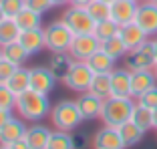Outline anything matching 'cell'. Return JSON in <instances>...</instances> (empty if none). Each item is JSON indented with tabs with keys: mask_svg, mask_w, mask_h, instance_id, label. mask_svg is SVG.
I'll list each match as a JSON object with an SVG mask.
<instances>
[{
	"mask_svg": "<svg viewBox=\"0 0 157 149\" xmlns=\"http://www.w3.org/2000/svg\"><path fill=\"white\" fill-rule=\"evenodd\" d=\"M16 111L22 117L24 121H40L44 119L48 113H51V101H48V95H42L34 89H26L24 93H20L16 97Z\"/></svg>",
	"mask_w": 157,
	"mask_h": 149,
	"instance_id": "cell-1",
	"label": "cell"
},
{
	"mask_svg": "<svg viewBox=\"0 0 157 149\" xmlns=\"http://www.w3.org/2000/svg\"><path fill=\"white\" fill-rule=\"evenodd\" d=\"M135 105L137 103H133V97H115V95H111L103 103V113H101L103 123L111 127L123 125L125 121L131 119Z\"/></svg>",
	"mask_w": 157,
	"mask_h": 149,
	"instance_id": "cell-2",
	"label": "cell"
},
{
	"mask_svg": "<svg viewBox=\"0 0 157 149\" xmlns=\"http://www.w3.org/2000/svg\"><path fill=\"white\" fill-rule=\"evenodd\" d=\"M51 119H52V125L56 129H63V131H77L78 125L85 121L81 111H78V105L77 101H71V99H63L51 109Z\"/></svg>",
	"mask_w": 157,
	"mask_h": 149,
	"instance_id": "cell-3",
	"label": "cell"
},
{
	"mask_svg": "<svg viewBox=\"0 0 157 149\" xmlns=\"http://www.w3.org/2000/svg\"><path fill=\"white\" fill-rule=\"evenodd\" d=\"M42 30H44V44L51 52H69V47L75 38V32L67 26V22L63 18L52 20Z\"/></svg>",
	"mask_w": 157,
	"mask_h": 149,
	"instance_id": "cell-4",
	"label": "cell"
},
{
	"mask_svg": "<svg viewBox=\"0 0 157 149\" xmlns=\"http://www.w3.org/2000/svg\"><path fill=\"white\" fill-rule=\"evenodd\" d=\"M63 20L75 34H93L95 24H97V20L91 16L87 6H73V4H69V8L63 12Z\"/></svg>",
	"mask_w": 157,
	"mask_h": 149,
	"instance_id": "cell-5",
	"label": "cell"
},
{
	"mask_svg": "<svg viewBox=\"0 0 157 149\" xmlns=\"http://www.w3.org/2000/svg\"><path fill=\"white\" fill-rule=\"evenodd\" d=\"M93 77H95V73L91 71V67H89L87 63L85 61H75L73 67L69 69V73L65 74L63 83H65V87H69L75 93H85V91H89V87H91Z\"/></svg>",
	"mask_w": 157,
	"mask_h": 149,
	"instance_id": "cell-6",
	"label": "cell"
},
{
	"mask_svg": "<svg viewBox=\"0 0 157 149\" xmlns=\"http://www.w3.org/2000/svg\"><path fill=\"white\" fill-rule=\"evenodd\" d=\"M157 65L155 61V55H153V42L151 40H145L143 44H139L137 48L127 52L125 56V67L129 71H147L153 69Z\"/></svg>",
	"mask_w": 157,
	"mask_h": 149,
	"instance_id": "cell-7",
	"label": "cell"
},
{
	"mask_svg": "<svg viewBox=\"0 0 157 149\" xmlns=\"http://www.w3.org/2000/svg\"><path fill=\"white\" fill-rule=\"evenodd\" d=\"M101 48V42L95 34H75L73 42L69 47V55L75 61H87L93 52Z\"/></svg>",
	"mask_w": 157,
	"mask_h": 149,
	"instance_id": "cell-8",
	"label": "cell"
},
{
	"mask_svg": "<svg viewBox=\"0 0 157 149\" xmlns=\"http://www.w3.org/2000/svg\"><path fill=\"white\" fill-rule=\"evenodd\" d=\"M135 22L145 30L147 36L157 34V2L153 0H139L137 14H135Z\"/></svg>",
	"mask_w": 157,
	"mask_h": 149,
	"instance_id": "cell-9",
	"label": "cell"
},
{
	"mask_svg": "<svg viewBox=\"0 0 157 149\" xmlns=\"http://www.w3.org/2000/svg\"><path fill=\"white\" fill-rule=\"evenodd\" d=\"M103 99L93 95L91 91H85V93L78 95L77 99V105H78V111L83 115L85 121H95V119H101V113H103Z\"/></svg>",
	"mask_w": 157,
	"mask_h": 149,
	"instance_id": "cell-10",
	"label": "cell"
},
{
	"mask_svg": "<svg viewBox=\"0 0 157 149\" xmlns=\"http://www.w3.org/2000/svg\"><path fill=\"white\" fill-rule=\"evenodd\" d=\"M93 145L95 149H127L123 143V137H121L119 129L111 125H105L95 133L93 137Z\"/></svg>",
	"mask_w": 157,
	"mask_h": 149,
	"instance_id": "cell-11",
	"label": "cell"
},
{
	"mask_svg": "<svg viewBox=\"0 0 157 149\" xmlns=\"http://www.w3.org/2000/svg\"><path fill=\"white\" fill-rule=\"evenodd\" d=\"M56 85V77L48 67H33L30 69V89L42 95H48Z\"/></svg>",
	"mask_w": 157,
	"mask_h": 149,
	"instance_id": "cell-12",
	"label": "cell"
},
{
	"mask_svg": "<svg viewBox=\"0 0 157 149\" xmlns=\"http://www.w3.org/2000/svg\"><path fill=\"white\" fill-rule=\"evenodd\" d=\"M137 6H139V2H135V0H115L111 4V18L115 20L119 26L135 22Z\"/></svg>",
	"mask_w": 157,
	"mask_h": 149,
	"instance_id": "cell-13",
	"label": "cell"
},
{
	"mask_svg": "<svg viewBox=\"0 0 157 149\" xmlns=\"http://www.w3.org/2000/svg\"><path fill=\"white\" fill-rule=\"evenodd\" d=\"M157 85V77L153 69L147 71H131V97H141L145 91Z\"/></svg>",
	"mask_w": 157,
	"mask_h": 149,
	"instance_id": "cell-14",
	"label": "cell"
},
{
	"mask_svg": "<svg viewBox=\"0 0 157 149\" xmlns=\"http://www.w3.org/2000/svg\"><path fill=\"white\" fill-rule=\"evenodd\" d=\"M18 42L24 47V51L28 55H38L42 48H46L44 44V30L42 28H30V30H20Z\"/></svg>",
	"mask_w": 157,
	"mask_h": 149,
	"instance_id": "cell-15",
	"label": "cell"
},
{
	"mask_svg": "<svg viewBox=\"0 0 157 149\" xmlns=\"http://www.w3.org/2000/svg\"><path fill=\"white\" fill-rule=\"evenodd\" d=\"M26 133V125L20 117H10L8 123H6L2 129H0V145H12L14 141H18L24 137Z\"/></svg>",
	"mask_w": 157,
	"mask_h": 149,
	"instance_id": "cell-16",
	"label": "cell"
},
{
	"mask_svg": "<svg viewBox=\"0 0 157 149\" xmlns=\"http://www.w3.org/2000/svg\"><path fill=\"white\" fill-rule=\"evenodd\" d=\"M111 93L115 97H131V71L127 67L111 71Z\"/></svg>",
	"mask_w": 157,
	"mask_h": 149,
	"instance_id": "cell-17",
	"label": "cell"
},
{
	"mask_svg": "<svg viewBox=\"0 0 157 149\" xmlns=\"http://www.w3.org/2000/svg\"><path fill=\"white\" fill-rule=\"evenodd\" d=\"M119 36L121 40L127 44V48L129 51H133V48H137L139 44H143L145 40H147V34H145V30L141 26H139L137 22H129V24H123V26L119 28Z\"/></svg>",
	"mask_w": 157,
	"mask_h": 149,
	"instance_id": "cell-18",
	"label": "cell"
},
{
	"mask_svg": "<svg viewBox=\"0 0 157 149\" xmlns=\"http://www.w3.org/2000/svg\"><path fill=\"white\" fill-rule=\"evenodd\" d=\"M24 139L28 141L30 149H46L48 139H51V129H46L42 125H30L26 127Z\"/></svg>",
	"mask_w": 157,
	"mask_h": 149,
	"instance_id": "cell-19",
	"label": "cell"
},
{
	"mask_svg": "<svg viewBox=\"0 0 157 149\" xmlns=\"http://www.w3.org/2000/svg\"><path fill=\"white\" fill-rule=\"evenodd\" d=\"M85 63L91 67V71L95 74H99V73H111V71L115 69V59L109 56L103 48H99L97 52H93Z\"/></svg>",
	"mask_w": 157,
	"mask_h": 149,
	"instance_id": "cell-20",
	"label": "cell"
},
{
	"mask_svg": "<svg viewBox=\"0 0 157 149\" xmlns=\"http://www.w3.org/2000/svg\"><path fill=\"white\" fill-rule=\"evenodd\" d=\"M75 59L69 55V52H52L51 61H48V69L52 71V74L56 77V81H63L65 79V74L69 73V69L73 67Z\"/></svg>",
	"mask_w": 157,
	"mask_h": 149,
	"instance_id": "cell-21",
	"label": "cell"
},
{
	"mask_svg": "<svg viewBox=\"0 0 157 149\" xmlns=\"http://www.w3.org/2000/svg\"><path fill=\"white\" fill-rule=\"evenodd\" d=\"M6 85H8V89L18 97L20 93L26 91V89H30V69H26V67L20 65L18 69L14 71L12 77L6 81Z\"/></svg>",
	"mask_w": 157,
	"mask_h": 149,
	"instance_id": "cell-22",
	"label": "cell"
},
{
	"mask_svg": "<svg viewBox=\"0 0 157 149\" xmlns=\"http://www.w3.org/2000/svg\"><path fill=\"white\" fill-rule=\"evenodd\" d=\"M117 129H119L121 137H123V143H125V147H127V149L135 147L139 141L143 139V135H145V131L141 129L137 123H133L131 119H129V121H125L123 125H119Z\"/></svg>",
	"mask_w": 157,
	"mask_h": 149,
	"instance_id": "cell-23",
	"label": "cell"
},
{
	"mask_svg": "<svg viewBox=\"0 0 157 149\" xmlns=\"http://www.w3.org/2000/svg\"><path fill=\"white\" fill-rule=\"evenodd\" d=\"M16 24L20 30H30V28H42V14H38L36 10L24 6L16 16H14Z\"/></svg>",
	"mask_w": 157,
	"mask_h": 149,
	"instance_id": "cell-24",
	"label": "cell"
},
{
	"mask_svg": "<svg viewBox=\"0 0 157 149\" xmlns=\"http://www.w3.org/2000/svg\"><path fill=\"white\" fill-rule=\"evenodd\" d=\"M89 91H91L93 95H97V97H101L103 101L105 99L111 97V73H99L93 77L91 81V87H89Z\"/></svg>",
	"mask_w": 157,
	"mask_h": 149,
	"instance_id": "cell-25",
	"label": "cell"
},
{
	"mask_svg": "<svg viewBox=\"0 0 157 149\" xmlns=\"http://www.w3.org/2000/svg\"><path fill=\"white\" fill-rule=\"evenodd\" d=\"M46 149H77L75 147V137L71 135V131H63V129L51 131V139H48Z\"/></svg>",
	"mask_w": 157,
	"mask_h": 149,
	"instance_id": "cell-26",
	"label": "cell"
},
{
	"mask_svg": "<svg viewBox=\"0 0 157 149\" xmlns=\"http://www.w3.org/2000/svg\"><path fill=\"white\" fill-rule=\"evenodd\" d=\"M2 56L4 59H8V61H12L14 65H24V61H28V52L24 51V47L20 44L18 40H14V42H8V44H4L2 47Z\"/></svg>",
	"mask_w": 157,
	"mask_h": 149,
	"instance_id": "cell-27",
	"label": "cell"
},
{
	"mask_svg": "<svg viewBox=\"0 0 157 149\" xmlns=\"http://www.w3.org/2000/svg\"><path fill=\"white\" fill-rule=\"evenodd\" d=\"M119 24L115 22L113 18H107V20H99L97 24H95V30H93V34L99 38V42H105V40H109V38H113V36H117L119 34Z\"/></svg>",
	"mask_w": 157,
	"mask_h": 149,
	"instance_id": "cell-28",
	"label": "cell"
},
{
	"mask_svg": "<svg viewBox=\"0 0 157 149\" xmlns=\"http://www.w3.org/2000/svg\"><path fill=\"white\" fill-rule=\"evenodd\" d=\"M131 121L137 123L143 131L153 129V109H149V107H145V105H141V103H137L135 109H133V115H131Z\"/></svg>",
	"mask_w": 157,
	"mask_h": 149,
	"instance_id": "cell-29",
	"label": "cell"
},
{
	"mask_svg": "<svg viewBox=\"0 0 157 149\" xmlns=\"http://www.w3.org/2000/svg\"><path fill=\"white\" fill-rule=\"evenodd\" d=\"M18 34H20V28H18V24H16V20L14 18H4L2 22H0V47L18 40Z\"/></svg>",
	"mask_w": 157,
	"mask_h": 149,
	"instance_id": "cell-30",
	"label": "cell"
},
{
	"mask_svg": "<svg viewBox=\"0 0 157 149\" xmlns=\"http://www.w3.org/2000/svg\"><path fill=\"white\" fill-rule=\"evenodd\" d=\"M101 48H103V51H105L109 56H113L115 61H119V59L127 56V52H129L127 44L121 40L119 34H117V36H113V38H109V40H105V42L101 44Z\"/></svg>",
	"mask_w": 157,
	"mask_h": 149,
	"instance_id": "cell-31",
	"label": "cell"
},
{
	"mask_svg": "<svg viewBox=\"0 0 157 149\" xmlns=\"http://www.w3.org/2000/svg\"><path fill=\"white\" fill-rule=\"evenodd\" d=\"M87 10L91 12V16L95 20H107L111 18V4H107V2H103V0H93L91 4L87 6Z\"/></svg>",
	"mask_w": 157,
	"mask_h": 149,
	"instance_id": "cell-32",
	"label": "cell"
},
{
	"mask_svg": "<svg viewBox=\"0 0 157 149\" xmlns=\"http://www.w3.org/2000/svg\"><path fill=\"white\" fill-rule=\"evenodd\" d=\"M14 107H16V95L8 89L6 83H0V109L12 111Z\"/></svg>",
	"mask_w": 157,
	"mask_h": 149,
	"instance_id": "cell-33",
	"label": "cell"
},
{
	"mask_svg": "<svg viewBox=\"0 0 157 149\" xmlns=\"http://www.w3.org/2000/svg\"><path fill=\"white\" fill-rule=\"evenodd\" d=\"M0 6L4 10L6 18H14V16L26 6V0H0Z\"/></svg>",
	"mask_w": 157,
	"mask_h": 149,
	"instance_id": "cell-34",
	"label": "cell"
},
{
	"mask_svg": "<svg viewBox=\"0 0 157 149\" xmlns=\"http://www.w3.org/2000/svg\"><path fill=\"white\" fill-rule=\"evenodd\" d=\"M18 69V65H14L12 61H8V59H0V83H6V81L10 79L14 74V71Z\"/></svg>",
	"mask_w": 157,
	"mask_h": 149,
	"instance_id": "cell-35",
	"label": "cell"
},
{
	"mask_svg": "<svg viewBox=\"0 0 157 149\" xmlns=\"http://www.w3.org/2000/svg\"><path fill=\"white\" fill-rule=\"evenodd\" d=\"M137 103H141V105H145L149 109H157V85L151 87L149 91H145L141 97H137Z\"/></svg>",
	"mask_w": 157,
	"mask_h": 149,
	"instance_id": "cell-36",
	"label": "cell"
},
{
	"mask_svg": "<svg viewBox=\"0 0 157 149\" xmlns=\"http://www.w3.org/2000/svg\"><path fill=\"white\" fill-rule=\"evenodd\" d=\"M26 6L33 8V10H36L38 14H44V12H48L55 4H52V0H26Z\"/></svg>",
	"mask_w": 157,
	"mask_h": 149,
	"instance_id": "cell-37",
	"label": "cell"
},
{
	"mask_svg": "<svg viewBox=\"0 0 157 149\" xmlns=\"http://www.w3.org/2000/svg\"><path fill=\"white\" fill-rule=\"evenodd\" d=\"M12 117V111H6V109H0V129L8 123V119Z\"/></svg>",
	"mask_w": 157,
	"mask_h": 149,
	"instance_id": "cell-38",
	"label": "cell"
},
{
	"mask_svg": "<svg viewBox=\"0 0 157 149\" xmlns=\"http://www.w3.org/2000/svg\"><path fill=\"white\" fill-rule=\"evenodd\" d=\"M10 149H30V145H28V141L24 139H18V141H14L12 145H10Z\"/></svg>",
	"mask_w": 157,
	"mask_h": 149,
	"instance_id": "cell-39",
	"label": "cell"
},
{
	"mask_svg": "<svg viewBox=\"0 0 157 149\" xmlns=\"http://www.w3.org/2000/svg\"><path fill=\"white\" fill-rule=\"evenodd\" d=\"M93 0H69V4H73V6H89Z\"/></svg>",
	"mask_w": 157,
	"mask_h": 149,
	"instance_id": "cell-40",
	"label": "cell"
},
{
	"mask_svg": "<svg viewBox=\"0 0 157 149\" xmlns=\"http://www.w3.org/2000/svg\"><path fill=\"white\" fill-rule=\"evenodd\" d=\"M52 4L55 6H65V4H69V0H52Z\"/></svg>",
	"mask_w": 157,
	"mask_h": 149,
	"instance_id": "cell-41",
	"label": "cell"
},
{
	"mask_svg": "<svg viewBox=\"0 0 157 149\" xmlns=\"http://www.w3.org/2000/svg\"><path fill=\"white\" fill-rule=\"evenodd\" d=\"M153 129H157V109H153Z\"/></svg>",
	"mask_w": 157,
	"mask_h": 149,
	"instance_id": "cell-42",
	"label": "cell"
},
{
	"mask_svg": "<svg viewBox=\"0 0 157 149\" xmlns=\"http://www.w3.org/2000/svg\"><path fill=\"white\" fill-rule=\"evenodd\" d=\"M151 42H153V55H155V61H157V38L151 40Z\"/></svg>",
	"mask_w": 157,
	"mask_h": 149,
	"instance_id": "cell-43",
	"label": "cell"
},
{
	"mask_svg": "<svg viewBox=\"0 0 157 149\" xmlns=\"http://www.w3.org/2000/svg\"><path fill=\"white\" fill-rule=\"evenodd\" d=\"M6 18V14H4V10H2V6H0V22Z\"/></svg>",
	"mask_w": 157,
	"mask_h": 149,
	"instance_id": "cell-44",
	"label": "cell"
},
{
	"mask_svg": "<svg viewBox=\"0 0 157 149\" xmlns=\"http://www.w3.org/2000/svg\"><path fill=\"white\" fill-rule=\"evenodd\" d=\"M103 2H107V4H113V2H115V0H103Z\"/></svg>",
	"mask_w": 157,
	"mask_h": 149,
	"instance_id": "cell-45",
	"label": "cell"
},
{
	"mask_svg": "<svg viewBox=\"0 0 157 149\" xmlns=\"http://www.w3.org/2000/svg\"><path fill=\"white\" fill-rule=\"evenodd\" d=\"M0 149H10V147H8V145H0Z\"/></svg>",
	"mask_w": 157,
	"mask_h": 149,
	"instance_id": "cell-46",
	"label": "cell"
},
{
	"mask_svg": "<svg viewBox=\"0 0 157 149\" xmlns=\"http://www.w3.org/2000/svg\"><path fill=\"white\" fill-rule=\"evenodd\" d=\"M153 73H155V77H157V65H155V67H153Z\"/></svg>",
	"mask_w": 157,
	"mask_h": 149,
	"instance_id": "cell-47",
	"label": "cell"
},
{
	"mask_svg": "<svg viewBox=\"0 0 157 149\" xmlns=\"http://www.w3.org/2000/svg\"><path fill=\"white\" fill-rule=\"evenodd\" d=\"M0 59H2V47H0Z\"/></svg>",
	"mask_w": 157,
	"mask_h": 149,
	"instance_id": "cell-48",
	"label": "cell"
},
{
	"mask_svg": "<svg viewBox=\"0 0 157 149\" xmlns=\"http://www.w3.org/2000/svg\"><path fill=\"white\" fill-rule=\"evenodd\" d=\"M135 2H139V0H135Z\"/></svg>",
	"mask_w": 157,
	"mask_h": 149,
	"instance_id": "cell-49",
	"label": "cell"
},
{
	"mask_svg": "<svg viewBox=\"0 0 157 149\" xmlns=\"http://www.w3.org/2000/svg\"><path fill=\"white\" fill-rule=\"evenodd\" d=\"M153 2H157V0H153Z\"/></svg>",
	"mask_w": 157,
	"mask_h": 149,
	"instance_id": "cell-50",
	"label": "cell"
}]
</instances>
